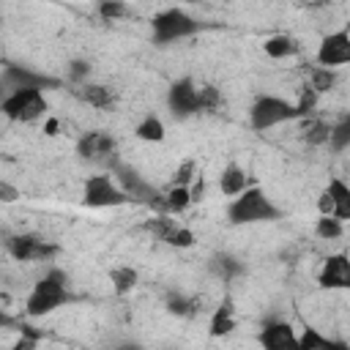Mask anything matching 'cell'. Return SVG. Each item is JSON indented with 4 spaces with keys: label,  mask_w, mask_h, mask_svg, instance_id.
<instances>
[{
    "label": "cell",
    "mask_w": 350,
    "mask_h": 350,
    "mask_svg": "<svg viewBox=\"0 0 350 350\" xmlns=\"http://www.w3.org/2000/svg\"><path fill=\"white\" fill-rule=\"evenodd\" d=\"M170 107L178 118H189L194 112H200V85L180 79L170 88Z\"/></svg>",
    "instance_id": "obj_10"
},
{
    "label": "cell",
    "mask_w": 350,
    "mask_h": 350,
    "mask_svg": "<svg viewBox=\"0 0 350 350\" xmlns=\"http://www.w3.org/2000/svg\"><path fill=\"white\" fill-rule=\"evenodd\" d=\"M74 96L85 104H90L93 109H109L115 101V93L107 85H96V82H85L79 88H74Z\"/></svg>",
    "instance_id": "obj_13"
},
{
    "label": "cell",
    "mask_w": 350,
    "mask_h": 350,
    "mask_svg": "<svg viewBox=\"0 0 350 350\" xmlns=\"http://www.w3.org/2000/svg\"><path fill=\"white\" fill-rule=\"evenodd\" d=\"M232 328H235V317H232V309L224 304V306H219V312L213 314L211 331H213V334H227V331H232Z\"/></svg>",
    "instance_id": "obj_21"
},
{
    "label": "cell",
    "mask_w": 350,
    "mask_h": 350,
    "mask_svg": "<svg viewBox=\"0 0 350 350\" xmlns=\"http://www.w3.org/2000/svg\"><path fill=\"white\" fill-rule=\"evenodd\" d=\"M8 254L19 262H38V260H49L57 246L46 238H36V235H14L8 243Z\"/></svg>",
    "instance_id": "obj_7"
},
{
    "label": "cell",
    "mask_w": 350,
    "mask_h": 350,
    "mask_svg": "<svg viewBox=\"0 0 350 350\" xmlns=\"http://www.w3.org/2000/svg\"><path fill=\"white\" fill-rule=\"evenodd\" d=\"M317 208H320V213L336 216V219L345 221V219L350 216V189H347V183H345L342 178L328 180V189L320 194Z\"/></svg>",
    "instance_id": "obj_9"
},
{
    "label": "cell",
    "mask_w": 350,
    "mask_h": 350,
    "mask_svg": "<svg viewBox=\"0 0 350 350\" xmlns=\"http://www.w3.org/2000/svg\"><path fill=\"white\" fill-rule=\"evenodd\" d=\"M3 115L11 118V120H19V123H33L36 118H41L46 112V98L41 93V88L36 85H22V88H14L3 104H0Z\"/></svg>",
    "instance_id": "obj_2"
},
{
    "label": "cell",
    "mask_w": 350,
    "mask_h": 350,
    "mask_svg": "<svg viewBox=\"0 0 350 350\" xmlns=\"http://www.w3.org/2000/svg\"><path fill=\"white\" fill-rule=\"evenodd\" d=\"M260 345L268 347V350H284V347H298V339L293 334V328L287 323H271L262 328L260 334Z\"/></svg>",
    "instance_id": "obj_12"
},
{
    "label": "cell",
    "mask_w": 350,
    "mask_h": 350,
    "mask_svg": "<svg viewBox=\"0 0 350 350\" xmlns=\"http://www.w3.org/2000/svg\"><path fill=\"white\" fill-rule=\"evenodd\" d=\"M98 14H101L104 19H109V22H115V19L129 16V5H126L123 0H101V3H98Z\"/></svg>",
    "instance_id": "obj_22"
},
{
    "label": "cell",
    "mask_w": 350,
    "mask_h": 350,
    "mask_svg": "<svg viewBox=\"0 0 350 350\" xmlns=\"http://www.w3.org/2000/svg\"><path fill=\"white\" fill-rule=\"evenodd\" d=\"M186 3H194V0H186Z\"/></svg>",
    "instance_id": "obj_25"
},
{
    "label": "cell",
    "mask_w": 350,
    "mask_h": 350,
    "mask_svg": "<svg viewBox=\"0 0 350 350\" xmlns=\"http://www.w3.org/2000/svg\"><path fill=\"white\" fill-rule=\"evenodd\" d=\"M342 232H345V221L342 219L320 213V219H317V235L323 241H336V238H342Z\"/></svg>",
    "instance_id": "obj_18"
},
{
    "label": "cell",
    "mask_w": 350,
    "mask_h": 350,
    "mask_svg": "<svg viewBox=\"0 0 350 350\" xmlns=\"http://www.w3.org/2000/svg\"><path fill=\"white\" fill-rule=\"evenodd\" d=\"M295 118H301L298 107L279 98V96H262L254 107H252V126L254 129H273L282 123H293Z\"/></svg>",
    "instance_id": "obj_4"
},
{
    "label": "cell",
    "mask_w": 350,
    "mask_h": 350,
    "mask_svg": "<svg viewBox=\"0 0 350 350\" xmlns=\"http://www.w3.org/2000/svg\"><path fill=\"white\" fill-rule=\"evenodd\" d=\"M262 49H265V55H268V57H273V60H284V57L295 55V52L301 49V44H298L293 36L279 33V36H271V38L262 44Z\"/></svg>",
    "instance_id": "obj_16"
},
{
    "label": "cell",
    "mask_w": 350,
    "mask_h": 350,
    "mask_svg": "<svg viewBox=\"0 0 350 350\" xmlns=\"http://www.w3.org/2000/svg\"><path fill=\"white\" fill-rule=\"evenodd\" d=\"M350 60V36L347 30H334L328 33L323 41H320V49H317V66H325V68H339Z\"/></svg>",
    "instance_id": "obj_8"
},
{
    "label": "cell",
    "mask_w": 350,
    "mask_h": 350,
    "mask_svg": "<svg viewBox=\"0 0 350 350\" xmlns=\"http://www.w3.org/2000/svg\"><path fill=\"white\" fill-rule=\"evenodd\" d=\"M85 205L90 208H115L129 200V194L109 175H90L85 180Z\"/></svg>",
    "instance_id": "obj_6"
},
{
    "label": "cell",
    "mask_w": 350,
    "mask_h": 350,
    "mask_svg": "<svg viewBox=\"0 0 350 350\" xmlns=\"http://www.w3.org/2000/svg\"><path fill=\"white\" fill-rule=\"evenodd\" d=\"M109 279H112V284H115L118 293H129L137 284V271L131 265H120V268H112L109 271Z\"/></svg>",
    "instance_id": "obj_19"
},
{
    "label": "cell",
    "mask_w": 350,
    "mask_h": 350,
    "mask_svg": "<svg viewBox=\"0 0 350 350\" xmlns=\"http://www.w3.org/2000/svg\"><path fill=\"white\" fill-rule=\"evenodd\" d=\"M194 175H197V164H194V159H183V161L175 167L170 186H189V183L194 180Z\"/></svg>",
    "instance_id": "obj_20"
},
{
    "label": "cell",
    "mask_w": 350,
    "mask_h": 350,
    "mask_svg": "<svg viewBox=\"0 0 350 350\" xmlns=\"http://www.w3.org/2000/svg\"><path fill=\"white\" fill-rule=\"evenodd\" d=\"M246 186H249V178H246V172H243L241 164H227V167L221 170V175H219V191H221L224 197H235V194H241Z\"/></svg>",
    "instance_id": "obj_15"
},
{
    "label": "cell",
    "mask_w": 350,
    "mask_h": 350,
    "mask_svg": "<svg viewBox=\"0 0 350 350\" xmlns=\"http://www.w3.org/2000/svg\"><path fill=\"white\" fill-rule=\"evenodd\" d=\"M115 142L107 131H88L79 137V153L88 156V159H101L107 153H112Z\"/></svg>",
    "instance_id": "obj_14"
},
{
    "label": "cell",
    "mask_w": 350,
    "mask_h": 350,
    "mask_svg": "<svg viewBox=\"0 0 350 350\" xmlns=\"http://www.w3.org/2000/svg\"><path fill=\"white\" fill-rule=\"evenodd\" d=\"M134 134H137L142 142H161V139H164V123H161L156 115H145V118L137 123Z\"/></svg>",
    "instance_id": "obj_17"
},
{
    "label": "cell",
    "mask_w": 350,
    "mask_h": 350,
    "mask_svg": "<svg viewBox=\"0 0 350 350\" xmlns=\"http://www.w3.org/2000/svg\"><path fill=\"white\" fill-rule=\"evenodd\" d=\"M68 301V287L66 282L57 276V273H49L44 279H38L25 301V312L33 314V317H41V314H49L55 312L57 306H63Z\"/></svg>",
    "instance_id": "obj_3"
},
{
    "label": "cell",
    "mask_w": 350,
    "mask_h": 350,
    "mask_svg": "<svg viewBox=\"0 0 350 350\" xmlns=\"http://www.w3.org/2000/svg\"><path fill=\"white\" fill-rule=\"evenodd\" d=\"M16 200H19V189L0 180V202H16Z\"/></svg>",
    "instance_id": "obj_23"
},
{
    "label": "cell",
    "mask_w": 350,
    "mask_h": 350,
    "mask_svg": "<svg viewBox=\"0 0 350 350\" xmlns=\"http://www.w3.org/2000/svg\"><path fill=\"white\" fill-rule=\"evenodd\" d=\"M150 30L156 41H178L183 36H191L197 30V22L180 8H167L150 19Z\"/></svg>",
    "instance_id": "obj_5"
},
{
    "label": "cell",
    "mask_w": 350,
    "mask_h": 350,
    "mask_svg": "<svg viewBox=\"0 0 350 350\" xmlns=\"http://www.w3.org/2000/svg\"><path fill=\"white\" fill-rule=\"evenodd\" d=\"M320 284L328 290H345L350 284V265L345 254H328L320 268Z\"/></svg>",
    "instance_id": "obj_11"
},
{
    "label": "cell",
    "mask_w": 350,
    "mask_h": 350,
    "mask_svg": "<svg viewBox=\"0 0 350 350\" xmlns=\"http://www.w3.org/2000/svg\"><path fill=\"white\" fill-rule=\"evenodd\" d=\"M227 216L235 224H252V221H271V219L279 216V211L260 189L246 186L241 194L232 197V202L227 208Z\"/></svg>",
    "instance_id": "obj_1"
},
{
    "label": "cell",
    "mask_w": 350,
    "mask_h": 350,
    "mask_svg": "<svg viewBox=\"0 0 350 350\" xmlns=\"http://www.w3.org/2000/svg\"><path fill=\"white\" fill-rule=\"evenodd\" d=\"M3 323H8V317H5V312H3V306H0V325Z\"/></svg>",
    "instance_id": "obj_24"
}]
</instances>
